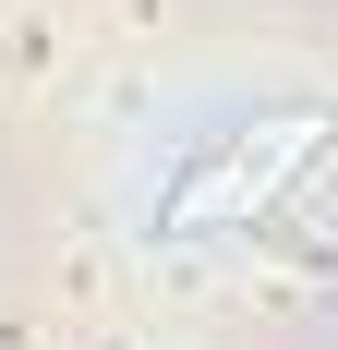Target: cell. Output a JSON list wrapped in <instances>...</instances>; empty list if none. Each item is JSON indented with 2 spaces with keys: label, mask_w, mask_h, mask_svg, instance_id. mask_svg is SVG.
I'll return each instance as SVG.
<instances>
[{
  "label": "cell",
  "mask_w": 338,
  "mask_h": 350,
  "mask_svg": "<svg viewBox=\"0 0 338 350\" xmlns=\"http://www.w3.org/2000/svg\"><path fill=\"white\" fill-rule=\"evenodd\" d=\"M36 61H49V12H25V25L0 36V72H36Z\"/></svg>",
  "instance_id": "cell-1"
}]
</instances>
